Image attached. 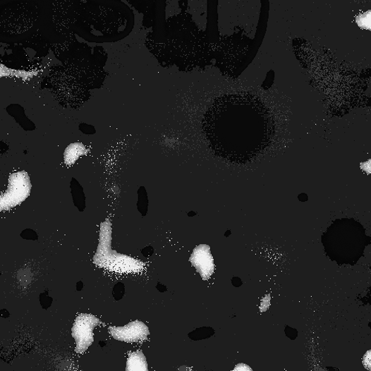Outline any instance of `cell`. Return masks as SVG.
Masks as SVG:
<instances>
[{"instance_id":"obj_6","label":"cell","mask_w":371,"mask_h":371,"mask_svg":"<svg viewBox=\"0 0 371 371\" xmlns=\"http://www.w3.org/2000/svg\"><path fill=\"white\" fill-rule=\"evenodd\" d=\"M190 261L204 280L209 279L215 270L210 248L207 245H201L195 248Z\"/></svg>"},{"instance_id":"obj_8","label":"cell","mask_w":371,"mask_h":371,"mask_svg":"<svg viewBox=\"0 0 371 371\" xmlns=\"http://www.w3.org/2000/svg\"><path fill=\"white\" fill-rule=\"evenodd\" d=\"M81 145H70L65 152V162L67 164H73L78 157L83 153V147L80 148Z\"/></svg>"},{"instance_id":"obj_2","label":"cell","mask_w":371,"mask_h":371,"mask_svg":"<svg viewBox=\"0 0 371 371\" xmlns=\"http://www.w3.org/2000/svg\"><path fill=\"white\" fill-rule=\"evenodd\" d=\"M111 223L109 221L102 223L99 245L94 256L95 264L118 274L137 273L144 269L145 264L142 262L111 249Z\"/></svg>"},{"instance_id":"obj_5","label":"cell","mask_w":371,"mask_h":371,"mask_svg":"<svg viewBox=\"0 0 371 371\" xmlns=\"http://www.w3.org/2000/svg\"><path fill=\"white\" fill-rule=\"evenodd\" d=\"M109 332L114 339L126 342L146 340L150 335L148 327L140 321L132 322L124 327H110Z\"/></svg>"},{"instance_id":"obj_3","label":"cell","mask_w":371,"mask_h":371,"mask_svg":"<svg viewBox=\"0 0 371 371\" xmlns=\"http://www.w3.org/2000/svg\"><path fill=\"white\" fill-rule=\"evenodd\" d=\"M31 189L30 178L25 171L11 174L8 190L0 196V211L20 205L30 195Z\"/></svg>"},{"instance_id":"obj_4","label":"cell","mask_w":371,"mask_h":371,"mask_svg":"<svg viewBox=\"0 0 371 371\" xmlns=\"http://www.w3.org/2000/svg\"><path fill=\"white\" fill-rule=\"evenodd\" d=\"M99 324V320L91 314H80L73 327V336L76 341L75 351L83 353L93 343V330Z\"/></svg>"},{"instance_id":"obj_10","label":"cell","mask_w":371,"mask_h":371,"mask_svg":"<svg viewBox=\"0 0 371 371\" xmlns=\"http://www.w3.org/2000/svg\"><path fill=\"white\" fill-rule=\"evenodd\" d=\"M269 305H270V295L269 294L262 298L261 307H260V311L265 312L269 308Z\"/></svg>"},{"instance_id":"obj_7","label":"cell","mask_w":371,"mask_h":371,"mask_svg":"<svg viewBox=\"0 0 371 371\" xmlns=\"http://www.w3.org/2000/svg\"><path fill=\"white\" fill-rule=\"evenodd\" d=\"M126 370L127 371H147L148 365L145 355L140 351L132 352L128 355Z\"/></svg>"},{"instance_id":"obj_11","label":"cell","mask_w":371,"mask_h":371,"mask_svg":"<svg viewBox=\"0 0 371 371\" xmlns=\"http://www.w3.org/2000/svg\"><path fill=\"white\" fill-rule=\"evenodd\" d=\"M370 351H367L363 358L364 365L369 370H370Z\"/></svg>"},{"instance_id":"obj_1","label":"cell","mask_w":371,"mask_h":371,"mask_svg":"<svg viewBox=\"0 0 371 371\" xmlns=\"http://www.w3.org/2000/svg\"><path fill=\"white\" fill-rule=\"evenodd\" d=\"M204 132L211 150L221 158L246 163L269 144L274 122L267 107L251 95H223L207 110Z\"/></svg>"},{"instance_id":"obj_9","label":"cell","mask_w":371,"mask_h":371,"mask_svg":"<svg viewBox=\"0 0 371 371\" xmlns=\"http://www.w3.org/2000/svg\"><path fill=\"white\" fill-rule=\"evenodd\" d=\"M356 23L362 28H365V30H370V11L360 14V16L356 18Z\"/></svg>"},{"instance_id":"obj_12","label":"cell","mask_w":371,"mask_h":371,"mask_svg":"<svg viewBox=\"0 0 371 371\" xmlns=\"http://www.w3.org/2000/svg\"><path fill=\"white\" fill-rule=\"evenodd\" d=\"M246 367H248L247 365L245 364H239L238 365L236 368L234 369V370H250L248 368H245Z\"/></svg>"}]
</instances>
